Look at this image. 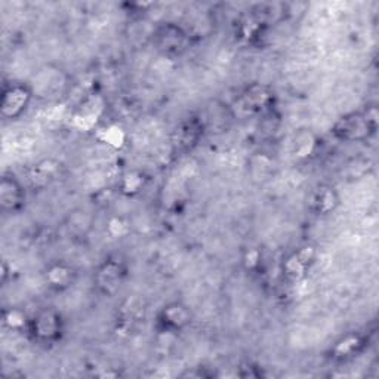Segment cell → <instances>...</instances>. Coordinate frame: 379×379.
Returning a JSON list of instances; mask_svg holds the SVG:
<instances>
[{
    "label": "cell",
    "instance_id": "obj_10",
    "mask_svg": "<svg viewBox=\"0 0 379 379\" xmlns=\"http://www.w3.org/2000/svg\"><path fill=\"white\" fill-rule=\"evenodd\" d=\"M120 277H122L120 264L115 261H108L98 273V283L106 290H113L117 286V282H120Z\"/></svg>",
    "mask_w": 379,
    "mask_h": 379
},
{
    "label": "cell",
    "instance_id": "obj_7",
    "mask_svg": "<svg viewBox=\"0 0 379 379\" xmlns=\"http://www.w3.org/2000/svg\"><path fill=\"white\" fill-rule=\"evenodd\" d=\"M159 36V46L165 52H178V50L185 48L187 34L175 25H168V27L162 29Z\"/></svg>",
    "mask_w": 379,
    "mask_h": 379
},
{
    "label": "cell",
    "instance_id": "obj_2",
    "mask_svg": "<svg viewBox=\"0 0 379 379\" xmlns=\"http://www.w3.org/2000/svg\"><path fill=\"white\" fill-rule=\"evenodd\" d=\"M33 98V90L30 85L25 83H10L6 86L2 94V117L12 120L20 117L25 108L29 107Z\"/></svg>",
    "mask_w": 379,
    "mask_h": 379
},
{
    "label": "cell",
    "instance_id": "obj_13",
    "mask_svg": "<svg viewBox=\"0 0 379 379\" xmlns=\"http://www.w3.org/2000/svg\"><path fill=\"white\" fill-rule=\"evenodd\" d=\"M3 323L9 326L10 329H20V327L29 326V320L25 319V315L17 310H10L8 313H3Z\"/></svg>",
    "mask_w": 379,
    "mask_h": 379
},
{
    "label": "cell",
    "instance_id": "obj_6",
    "mask_svg": "<svg viewBox=\"0 0 379 379\" xmlns=\"http://www.w3.org/2000/svg\"><path fill=\"white\" fill-rule=\"evenodd\" d=\"M271 92L264 86H252L238 98L237 104L245 115H254L270 104Z\"/></svg>",
    "mask_w": 379,
    "mask_h": 379
},
{
    "label": "cell",
    "instance_id": "obj_5",
    "mask_svg": "<svg viewBox=\"0 0 379 379\" xmlns=\"http://www.w3.org/2000/svg\"><path fill=\"white\" fill-rule=\"evenodd\" d=\"M159 323L165 331L169 332L181 331L192 323V313H190V310L185 306L173 302V304H169L162 310L159 315Z\"/></svg>",
    "mask_w": 379,
    "mask_h": 379
},
{
    "label": "cell",
    "instance_id": "obj_11",
    "mask_svg": "<svg viewBox=\"0 0 379 379\" xmlns=\"http://www.w3.org/2000/svg\"><path fill=\"white\" fill-rule=\"evenodd\" d=\"M73 276H74L73 269L62 264H57L46 271V279L50 283V286H54V287L70 286L73 282Z\"/></svg>",
    "mask_w": 379,
    "mask_h": 379
},
{
    "label": "cell",
    "instance_id": "obj_8",
    "mask_svg": "<svg viewBox=\"0 0 379 379\" xmlns=\"http://www.w3.org/2000/svg\"><path fill=\"white\" fill-rule=\"evenodd\" d=\"M313 258V248H304L298 250L296 254H294L286 261L285 270L286 274L292 277V279H299V277L304 276L307 265L310 264Z\"/></svg>",
    "mask_w": 379,
    "mask_h": 379
},
{
    "label": "cell",
    "instance_id": "obj_9",
    "mask_svg": "<svg viewBox=\"0 0 379 379\" xmlns=\"http://www.w3.org/2000/svg\"><path fill=\"white\" fill-rule=\"evenodd\" d=\"M338 205V197L331 187H320L313 196V208L317 213H329Z\"/></svg>",
    "mask_w": 379,
    "mask_h": 379
},
{
    "label": "cell",
    "instance_id": "obj_1",
    "mask_svg": "<svg viewBox=\"0 0 379 379\" xmlns=\"http://www.w3.org/2000/svg\"><path fill=\"white\" fill-rule=\"evenodd\" d=\"M30 335L42 344H50L59 339L62 332L61 315L54 310H42L29 320Z\"/></svg>",
    "mask_w": 379,
    "mask_h": 379
},
{
    "label": "cell",
    "instance_id": "obj_4",
    "mask_svg": "<svg viewBox=\"0 0 379 379\" xmlns=\"http://www.w3.org/2000/svg\"><path fill=\"white\" fill-rule=\"evenodd\" d=\"M371 129V119L369 116L352 113L345 117L341 119L335 126V134L347 141L363 140L368 136Z\"/></svg>",
    "mask_w": 379,
    "mask_h": 379
},
{
    "label": "cell",
    "instance_id": "obj_3",
    "mask_svg": "<svg viewBox=\"0 0 379 379\" xmlns=\"http://www.w3.org/2000/svg\"><path fill=\"white\" fill-rule=\"evenodd\" d=\"M25 201L22 185L12 175H3L0 181V208L6 213L18 212Z\"/></svg>",
    "mask_w": 379,
    "mask_h": 379
},
{
    "label": "cell",
    "instance_id": "obj_12",
    "mask_svg": "<svg viewBox=\"0 0 379 379\" xmlns=\"http://www.w3.org/2000/svg\"><path fill=\"white\" fill-rule=\"evenodd\" d=\"M178 131V138H180V144L183 145H188V144H192L197 140V136H199V131L200 128L197 126V123L194 120L192 122H187L184 123L180 129H176Z\"/></svg>",
    "mask_w": 379,
    "mask_h": 379
}]
</instances>
